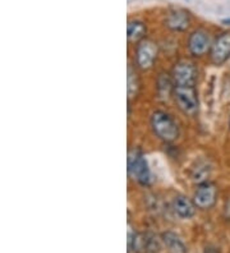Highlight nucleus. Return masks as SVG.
<instances>
[{
  "label": "nucleus",
  "instance_id": "obj_12",
  "mask_svg": "<svg viewBox=\"0 0 230 253\" xmlns=\"http://www.w3.org/2000/svg\"><path fill=\"white\" fill-rule=\"evenodd\" d=\"M147 27L141 21H129L127 26V37L129 42L139 43L146 39Z\"/></svg>",
  "mask_w": 230,
  "mask_h": 253
},
{
  "label": "nucleus",
  "instance_id": "obj_3",
  "mask_svg": "<svg viewBox=\"0 0 230 253\" xmlns=\"http://www.w3.org/2000/svg\"><path fill=\"white\" fill-rule=\"evenodd\" d=\"M160 250L159 238L152 233H133L129 226L128 251L136 253H157Z\"/></svg>",
  "mask_w": 230,
  "mask_h": 253
},
{
  "label": "nucleus",
  "instance_id": "obj_17",
  "mask_svg": "<svg viewBox=\"0 0 230 253\" xmlns=\"http://www.w3.org/2000/svg\"><path fill=\"white\" fill-rule=\"evenodd\" d=\"M221 23H223V25H225V26H230V18L223 19V21H221Z\"/></svg>",
  "mask_w": 230,
  "mask_h": 253
},
{
  "label": "nucleus",
  "instance_id": "obj_10",
  "mask_svg": "<svg viewBox=\"0 0 230 253\" xmlns=\"http://www.w3.org/2000/svg\"><path fill=\"white\" fill-rule=\"evenodd\" d=\"M166 27L170 31L183 32L185 31L190 25V16L187 10L184 9H173L168 12L164 21Z\"/></svg>",
  "mask_w": 230,
  "mask_h": 253
},
{
  "label": "nucleus",
  "instance_id": "obj_8",
  "mask_svg": "<svg viewBox=\"0 0 230 253\" xmlns=\"http://www.w3.org/2000/svg\"><path fill=\"white\" fill-rule=\"evenodd\" d=\"M230 58V31L219 35L214 41L210 50V59L212 64L223 65Z\"/></svg>",
  "mask_w": 230,
  "mask_h": 253
},
{
  "label": "nucleus",
  "instance_id": "obj_1",
  "mask_svg": "<svg viewBox=\"0 0 230 253\" xmlns=\"http://www.w3.org/2000/svg\"><path fill=\"white\" fill-rule=\"evenodd\" d=\"M153 134L165 143L174 142L179 137V126L174 118L163 110L153 111L150 119Z\"/></svg>",
  "mask_w": 230,
  "mask_h": 253
},
{
  "label": "nucleus",
  "instance_id": "obj_14",
  "mask_svg": "<svg viewBox=\"0 0 230 253\" xmlns=\"http://www.w3.org/2000/svg\"><path fill=\"white\" fill-rule=\"evenodd\" d=\"M141 90V81L138 77V73L132 65L128 67V76H127V91H128V100L136 99Z\"/></svg>",
  "mask_w": 230,
  "mask_h": 253
},
{
  "label": "nucleus",
  "instance_id": "obj_6",
  "mask_svg": "<svg viewBox=\"0 0 230 253\" xmlns=\"http://www.w3.org/2000/svg\"><path fill=\"white\" fill-rule=\"evenodd\" d=\"M172 78L175 86H194L198 78V69L189 60H181L174 65Z\"/></svg>",
  "mask_w": 230,
  "mask_h": 253
},
{
  "label": "nucleus",
  "instance_id": "obj_9",
  "mask_svg": "<svg viewBox=\"0 0 230 253\" xmlns=\"http://www.w3.org/2000/svg\"><path fill=\"white\" fill-rule=\"evenodd\" d=\"M211 46V37H210L209 32L203 31V30H197V31H194L193 34L190 35L189 39H188V50H189L190 55H205V54L210 53Z\"/></svg>",
  "mask_w": 230,
  "mask_h": 253
},
{
  "label": "nucleus",
  "instance_id": "obj_11",
  "mask_svg": "<svg viewBox=\"0 0 230 253\" xmlns=\"http://www.w3.org/2000/svg\"><path fill=\"white\" fill-rule=\"evenodd\" d=\"M173 209L175 213L182 219H190L196 213V205L193 200L188 198L187 196L179 195L173 201Z\"/></svg>",
  "mask_w": 230,
  "mask_h": 253
},
{
  "label": "nucleus",
  "instance_id": "obj_16",
  "mask_svg": "<svg viewBox=\"0 0 230 253\" xmlns=\"http://www.w3.org/2000/svg\"><path fill=\"white\" fill-rule=\"evenodd\" d=\"M224 217L227 220L230 221V198L225 202V207H224Z\"/></svg>",
  "mask_w": 230,
  "mask_h": 253
},
{
  "label": "nucleus",
  "instance_id": "obj_15",
  "mask_svg": "<svg viewBox=\"0 0 230 253\" xmlns=\"http://www.w3.org/2000/svg\"><path fill=\"white\" fill-rule=\"evenodd\" d=\"M174 81H173L172 76L169 74L161 73L157 78V92H159V97L161 99H168L169 96H173V91H174Z\"/></svg>",
  "mask_w": 230,
  "mask_h": 253
},
{
  "label": "nucleus",
  "instance_id": "obj_2",
  "mask_svg": "<svg viewBox=\"0 0 230 253\" xmlns=\"http://www.w3.org/2000/svg\"><path fill=\"white\" fill-rule=\"evenodd\" d=\"M173 97L183 114L194 117L198 113V92L194 86H175Z\"/></svg>",
  "mask_w": 230,
  "mask_h": 253
},
{
  "label": "nucleus",
  "instance_id": "obj_4",
  "mask_svg": "<svg viewBox=\"0 0 230 253\" xmlns=\"http://www.w3.org/2000/svg\"><path fill=\"white\" fill-rule=\"evenodd\" d=\"M128 173L139 184L147 185L151 180L148 163L139 150H132L128 155Z\"/></svg>",
  "mask_w": 230,
  "mask_h": 253
},
{
  "label": "nucleus",
  "instance_id": "obj_7",
  "mask_svg": "<svg viewBox=\"0 0 230 253\" xmlns=\"http://www.w3.org/2000/svg\"><path fill=\"white\" fill-rule=\"evenodd\" d=\"M219 188L212 182H203L198 184L193 195V202L199 210H210L218 201Z\"/></svg>",
  "mask_w": 230,
  "mask_h": 253
},
{
  "label": "nucleus",
  "instance_id": "obj_5",
  "mask_svg": "<svg viewBox=\"0 0 230 253\" xmlns=\"http://www.w3.org/2000/svg\"><path fill=\"white\" fill-rule=\"evenodd\" d=\"M159 55V46L152 40L144 39L139 43H137L136 50V65L141 71H148L153 67L155 60Z\"/></svg>",
  "mask_w": 230,
  "mask_h": 253
},
{
  "label": "nucleus",
  "instance_id": "obj_18",
  "mask_svg": "<svg viewBox=\"0 0 230 253\" xmlns=\"http://www.w3.org/2000/svg\"><path fill=\"white\" fill-rule=\"evenodd\" d=\"M229 126H230V121H229Z\"/></svg>",
  "mask_w": 230,
  "mask_h": 253
},
{
  "label": "nucleus",
  "instance_id": "obj_13",
  "mask_svg": "<svg viewBox=\"0 0 230 253\" xmlns=\"http://www.w3.org/2000/svg\"><path fill=\"white\" fill-rule=\"evenodd\" d=\"M161 242L169 251V253H187V248L181 238L173 232H165L161 234Z\"/></svg>",
  "mask_w": 230,
  "mask_h": 253
}]
</instances>
